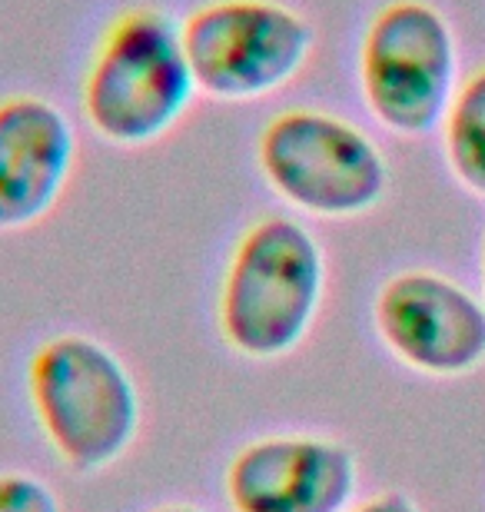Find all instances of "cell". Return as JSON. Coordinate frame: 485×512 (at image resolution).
Masks as SVG:
<instances>
[{
	"label": "cell",
	"mask_w": 485,
	"mask_h": 512,
	"mask_svg": "<svg viewBox=\"0 0 485 512\" xmlns=\"http://www.w3.org/2000/svg\"><path fill=\"white\" fill-rule=\"evenodd\" d=\"M200 97L180 20L163 7L127 4L100 27L80 70V120L113 150L167 140Z\"/></svg>",
	"instance_id": "3"
},
{
	"label": "cell",
	"mask_w": 485,
	"mask_h": 512,
	"mask_svg": "<svg viewBox=\"0 0 485 512\" xmlns=\"http://www.w3.org/2000/svg\"><path fill=\"white\" fill-rule=\"evenodd\" d=\"M329 293V256L296 213H263L236 233L213 293L220 343L246 363H280L313 336Z\"/></svg>",
	"instance_id": "1"
},
{
	"label": "cell",
	"mask_w": 485,
	"mask_h": 512,
	"mask_svg": "<svg viewBox=\"0 0 485 512\" xmlns=\"http://www.w3.org/2000/svg\"><path fill=\"white\" fill-rule=\"evenodd\" d=\"M369 320L392 360L429 380H459L485 366V300L429 266L389 273Z\"/></svg>",
	"instance_id": "7"
},
{
	"label": "cell",
	"mask_w": 485,
	"mask_h": 512,
	"mask_svg": "<svg viewBox=\"0 0 485 512\" xmlns=\"http://www.w3.org/2000/svg\"><path fill=\"white\" fill-rule=\"evenodd\" d=\"M24 399L47 453L74 476H100L130 456L143 393L130 363L94 333H50L24 363Z\"/></svg>",
	"instance_id": "2"
},
{
	"label": "cell",
	"mask_w": 485,
	"mask_h": 512,
	"mask_svg": "<svg viewBox=\"0 0 485 512\" xmlns=\"http://www.w3.org/2000/svg\"><path fill=\"white\" fill-rule=\"evenodd\" d=\"M462 80L459 37L432 0H386L356 47V87L366 114L392 137L439 133Z\"/></svg>",
	"instance_id": "5"
},
{
	"label": "cell",
	"mask_w": 485,
	"mask_h": 512,
	"mask_svg": "<svg viewBox=\"0 0 485 512\" xmlns=\"http://www.w3.org/2000/svg\"><path fill=\"white\" fill-rule=\"evenodd\" d=\"M346 512H422V506L402 489H379V493L359 496Z\"/></svg>",
	"instance_id": "12"
},
{
	"label": "cell",
	"mask_w": 485,
	"mask_h": 512,
	"mask_svg": "<svg viewBox=\"0 0 485 512\" xmlns=\"http://www.w3.org/2000/svg\"><path fill=\"white\" fill-rule=\"evenodd\" d=\"M253 163L286 213L343 223L383 207L392 163L379 140L356 120L326 107H283L263 120Z\"/></svg>",
	"instance_id": "4"
},
{
	"label": "cell",
	"mask_w": 485,
	"mask_h": 512,
	"mask_svg": "<svg viewBox=\"0 0 485 512\" xmlns=\"http://www.w3.org/2000/svg\"><path fill=\"white\" fill-rule=\"evenodd\" d=\"M0 512H64V499L40 473L0 469Z\"/></svg>",
	"instance_id": "11"
},
{
	"label": "cell",
	"mask_w": 485,
	"mask_h": 512,
	"mask_svg": "<svg viewBox=\"0 0 485 512\" xmlns=\"http://www.w3.org/2000/svg\"><path fill=\"white\" fill-rule=\"evenodd\" d=\"M479 276H482V300H485V230H482V253H479Z\"/></svg>",
	"instance_id": "14"
},
{
	"label": "cell",
	"mask_w": 485,
	"mask_h": 512,
	"mask_svg": "<svg viewBox=\"0 0 485 512\" xmlns=\"http://www.w3.org/2000/svg\"><path fill=\"white\" fill-rule=\"evenodd\" d=\"M80 163V130L57 100L34 90L0 97V233L54 217Z\"/></svg>",
	"instance_id": "9"
},
{
	"label": "cell",
	"mask_w": 485,
	"mask_h": 512,
	"mask_svg": "<svg viewBox=\"0 0 485 512\" xmlns=\"http://www.w3.org/2000/svg\"><path fill=\"white\" fill-rule=\"evenodd\" d=\"M196 90L216 104H260L306 74L319 30L290 0H200L180 20Z\"/></svg>",
	"instance_id": "6"
},
{
	"label": "cell",
	"mask_w": 485,
	"mask_h": 512,
	"mask_svg": "<svg viewBox=\"0 0 485 512\" xmlns=\"http://www.w3.org/2000/svg\"><path fill=\"white\" fill-rule=\"evenodd\" d=\"M147 512H213V509H206L200 503H190V499H167V503L150 506Z\"/></svg>",
	"instance_id": "13"
},
{
	"label": "cell",
	"mask_w": 485,
	"mask_h": 512,
	"mask_svg": "<svg viewBox=\"0 0 485 512\" xmlns=\"http://www.w3.org/2000/svg\"><path fill=\"white\" fill-rule=\"evenodd\" d=\"M439 140L452 180L485 200V64L459 80L456 97L439 124Z\"/></svg>",
	"instance_id": "10"
},
{
	"label": "cell",
	"mask_w": 485,
	"mask_h": 512,
	"mask_svg": "<svg viewBox=\"0 0 485 512\" xmlns=\"http://www.w3.org/2000/svg\"><path fill=\"white\" fill-rule=\"evenodd\" d=\"M359 453L316 429H273L233 449L220 476L230 512H346L359 499Z\"/></svg>",
	"instance_id": "8"
}]
</instances>
